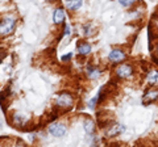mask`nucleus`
I'll list each match as a JSON object with an SVG mask.
<instances>
[{
	"mask_svg": "<svg viewBox=\"0 0 158 147\" xmlns=\"http://www.w3.org/2000/svg\"><path fill=\"white\" fill-rule=\"evenodd\" d=\"M115 75L117 79L125 80L129 79V77L133 76V67L129 65V63H123V65H118L115 70Z\"/></svg>",
	"mask_w": 158,
	"mask_h": 147,
	"instance_id": "f03ea898",
	"label": "nucleus"
},
{
	"mask_svg": "<svg viewBox=\"0 0 158 147\" xmlns=\"http://www.w3.org/2000/svg\"><path fill=\"white\" fill-rule=\"evenodd\" d=\"M124 130H125V127L120 125V124H115L113 122L112 125H110L107 127V130H106V137L107 138H115V137L117 135H120L121 133H124Z\"/></svg>",
	"mask_w": 158,
	"mask_h": 147,
	"instance_id": "39448f33",
	"label": "nucleus"
},
{
	"mask_svg": "<svg viewBox=\"0 0 158 147\" xmlns=\"http://www.w3.org/2000/svg\"><path fill=\"white\" fill-rule=\"evenodd\" d=\"M107 147H120V145L116 142H111V145H107Z\"/></svg>",
	"mask_w": 158,
	"mask_h": 147,
	"instance_id": "6ab92c4d",
	"label": "nucleus"
},
{
	"mask_svg": "<svg viewBox=\"0 0 158 147\" xmlns=\"http://www.w3.org/2000/svg\"><path fill=\"white\" fill-rule=\"evenodd\" d=\"M146 81L149 85H156L158 83V70H153L150 68L149 71L146 72Z\"/></svg>",
	"mask_w": 158,
	"mask_h": 147,
	"instance_id": "9d476101",
	"label": "nucleus"
},
{
	"mask_svg": "<svg viewBox=\"0 0 158 147\" xmlns=\"http://www.w3.org/2000/svg\"><path fill=\"white\" fill-rule=\"evenodd\" d=\"M83 127H85V131L87 134H92L94 131H95V122H94L91 118H86L85 122H83Z\"/></svg>",
	"mask_w": 158,
	"mask_h": 147,
	"instance_id": "ddd939ff",
	"label": "nucleus"
},
{
	"mask_svg": "<svg viewBox=\"0 0 158 147\" xmlns=\"http://www.w3.org/2000/svg\"><path fill=\"white\" fill-rule=\"evenodd\" d=\"M53 21H54V24H57V25H59V24H62L65 21V11H63L62 8H57L56 11H54Z\"/></svg>",
	"mask_w": 158,
	"mask_h": 147,
	"instance_id": "9b49d317",
	"label": "nucleus"
},
{
	"mask_svg": "<svg viewBox=\"0 0 158 147\" xmlns=\"http://www.w3.org/2000/svg\"><path fill=\"white\" fill-rule=\"evenodd\" d=\"M65 34L67 36V34H70V26L69 25H65Z\"/></svg>",
	"mask_w": 158,
	"mask_h": 147,
	"instance_id": "412c9836",
	"label": "nucleus"
},
{
	"mask_svg": "<svg viewBox=\"0 0 158 147\" xmlns=\"http://www.w3.org/2000/svg\"><path fill=\"white\" fill-rule=\"evenodd\" d=\"M127 58V54L121 50V49H113L111 50L110 55H108V59L111 61V63L116 65V63H121L123 61H125Z\"/></svg>",
	"mask_w": 158,
	"mask_h": 147,
	"instance_id": "423d86ee",
	"label": "nucleus"
},
{
	"mask_svg": "<svg viewBox=\"0 0 158 147\" xmlns=\"http://www.w3.org/2000/svg\"><path fill=\"white\" fill-rule=\"evenodd\" d=\"M117 2H118V4H120L121 7L128 8V7H132L133 4L136 3V0H117Z\"/></svg>",
	"mask_w": 158,
	"mask_h": 147,
	"instance_id": "2eb2a0df",
	"label": "nucleus"
},
{
	"mask_svg": "<svg viewBox=\"0 0 158 147\" xmlns=\"http://www.w3.org/2000/svg\"><path fill=\"white\" fill-rule=\"evenodd\" d=\"M71 57H73V54H71V53H69L67 55H63L61 59H62V62H66V61H70V59H71Z\"/></svg>",
	"mask_w": 158,
	"mask_h": 147,
	"instance_id": "a211bd4d",
	"label": "nucleus"
},
{
	"mask_svg": "<svg viewBox=\"0 0 158 147\" xmlns=\"http://www.w3.org/2000/svg\"><path fill=\"white\" fill-rule=\"evenodd\" d=\"M86 74L90 79H96V77L100 76V70L96 67V66H92V65H88L86 68Z\"/></svg>",
	"mask_w": 158,
	"mask_h": 147,
	"instance_id": "f8f14e48",
	"label": "nucleus"
},
{
	"mask_svg": "<svg viewBox=\"0 0 158 147\" xmlns=\"http://www.w3.org/2000/svg\"><path fill=\"white\" fill-rule=\"evenodd\" d=\"M74 104V99L70 93H67V92H62V93H59L56 99V105L58 109H70Z\"/></svg>",
	"mask_w": 158,
	"mask_h": 147,
	"instance_id": "f257e3e1",
	"label": "nucleus"
},
{
	"mask_svg": "<svg viewBox=\"0 0 158 147\" xmlns=\"http://www.w3.org/2000/svg\"><path fill=\"white\" fill-rule=\"evenodd\" d=\"M7 55V51H6V49H3V47H0V62H2L4 58H6Z\"/></svg>",
	"mask_w": 158,
	"mask_h": 147,
	"instance_id": "f3484780",
	"label": "nucleus"
},
{
	"mask_svg": "<svg viewBox=\"0 0 158 147\" xmlns=\"http://www.w3.org/2000/svg\"><path fill=\"white\" fill-rule=\"evenodd\" d=\"M152 61H153V62H154V63H156V65L158 66V57H157V55H152Z\"/></svg>",
	"mask_w": 158,
	"mask_h": 147,
	"instance_id": "aec40b11",
	"label": "nucleus"
},
{
	"mask_svg": "<svg viewBox=\"0 0 158 147\" xmlns=\"http://www.w3.org/2000/svg\"><path fill=\"white\" fill-rule=\"evenodd\" d=\"M48 2H49V0H48Z\"/></svg>",
	"mask_w": 158,
	"mask_h": 147,
	"instance_id": "5701e85b",
	"label": "nucleus"
},
{
	"mask_svg": "<svg viewBox=\"0 0 158 147\" xmlns=\"http://www.w3.org/2000/svg\"><path fill=\"white\" fill-rule=\"evenodd\" d=\"M15 22L13 18H4V20L0 21V36H7V34H11L15 29Z\"/></svg>",
	"mask_w": 158,
	"mask_h": 147,
	"instance_id": "7ed1b4c3",
	"label": "nucleus"
},
{
	"mask_svg": "<svg viewBox=\"0 0 158 147\" xmlns=\"http://www.w3.org/2000/svg\"><path fill=\"white\" fill-rule=\"evenodd\" d=\"M66 126L61 124V122H56V124H52L50 126H49V133H50L53 137H57V138H61V137H63L66 134Z\"/></svg>",
	"mask_w": 158,
	"mask_h": 147,
	"instance_id": "20e7f679",
	"label": "nucleus"
},
{
	"mask_svg": "<svg viewBox=\"0 0 158 147\" xmlns=\"http://www.w3.org/2000/svg\"><path fill=\"white\" fill-rule=\"evenodd\" d=\"M12 124L15 126L24 127V126L28 124V116L27 114H23V113H15L12 116Z\"/></svg>",
	"mask_w": 158,
	"mask_h": 147,
	"instance_id": "6e6552de",
	"label": "nucleus"
},
{
	"mask_svg": "<svg viewBox=\"0 0 158 147\" xmlns=\"http://www.w3.org/2000/svg\"><path fill=\"white\" fill-rule=\"evenodd\" d=\"M156 53H157V54H156V55L158 57V42H157V46H156Z\"/></svg>",
	"mask_w": 158,
	"mask_h": 147,
	"instance_id": "4be33fe9",
	"label": "nucleus"
},
{
	"mask_svg": "<svg viewBox=\"0 0 158 147\" xmlns=\"http://www.w3.org/2000/svg\"><path fill=\"white\" fill-rule=\"evenodd\" d=\"M77 49H78V53H79L81 57H86L91 53V45L87 43L86 41H78Z\"/></svg>",
	"mask_w": 158,
	"mask_h": 147,
	"instance_id": "1a4fd4ad",
	"label": "nucleus"
},
{
	"mask_svg": "<svg viewBox=\"0 0 158 147\" xmlns=\"http://www.w3.org/2000/svg\"><path fill=\"white\" fill-rule=\"evenodd\" d=\"M98 104V97H94L88 101V108H95V105Z\"/></svg>",
	"mask_w": 158,
	"mask_h": 147,
	"instance_id": "dca6fc26",
	"label": "nucleus"
},
{
	"mask_svg": "<svg viewBox=\"0 0 158 147\" xmlns=\"http://www.w3.org/2000/svg\"><path fill=\"white\" fill-rule=\"evenodd\" d=\"M158 100V91L157 89H148L144 96H142V105L145 106H149L150 104H153L154 101Z\"/></svg>",
	"mask_w": 158,
	"mask_h": 147,
	"instance_id": "0eeeda50",
	"label": "nucleus"
},
{
	"mask_svg": "<svg viewBox=\"0 0 158 147\" xmlns=\"http://www.w3.org/2000/svg\"><path fill=\"white\" fill-rule=\"evenodd\" d=\"M82 6H83L82 0H67L66 2V7L70 11H78L79 8H82Z\"/></svg>",
	"mask_w": 158,
	"mask_h": 147,
	"instance_id": "4468645a",
	"label": "nucleus"
}]
</instances>
